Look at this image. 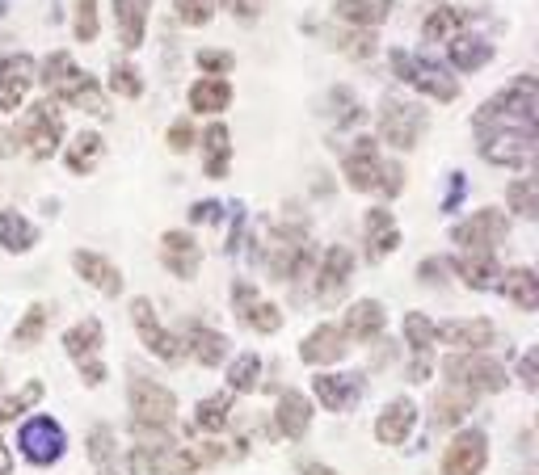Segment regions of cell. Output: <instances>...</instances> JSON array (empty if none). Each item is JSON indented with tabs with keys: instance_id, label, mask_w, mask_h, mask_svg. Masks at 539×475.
Masks as SVG:
<instances>
[{
	"instance_id": "obj_28",
	"label": "cell",
	"mask_w": 539,
	"mask_h": 475,
	"mask_svg": "<svg viewBox=\"0 0 539 475\" xmlns=\"http://www.w3.org/2000/svg\"><path fill=\"white\" fill-rule=\"evenodd\" d=\"M186 354H194V362L203 366H224L228 358V337L219 333V328H207V324H190L186 328Z\"/></svg>"
},
{
	"instance_id": "obj_51",
	"label": "cell",
	"mask_w": 539,
	"mask_h": 475,
	"mask_svg": "<svg viewBox=\"0 0 539 475\" xmlns=\"http://www.w3.org/2000/svg\"><path fill=\"white\" fill-rule=\"evenodd\" d=\"M198 68L211 76H224V72H232V55L228 51H198Z\"/></svg>"
},
{
	"instance_id": "obj_20",
	"label": "cell",
	"mask_w": 539,
	"mask_h": 475,
	"mask_svg": "<svg viewBox=\"0 0 539 475\" xmlns=\"http://www.w3.org/2000/svg\"><path fill=\"white\" fill-rule=\"evenodd\" d=\"M72 270L81 274L93 291H102L106 299H118L123 295V274H118V265L102 253H93V249H76L72 253Z\"/></svg>"
},
{
	"instance_id": "obj_44",
	"label": "cell",
	"mask_w": 539,
	"mask_h": 475,
	"mask_svg": "<svg viewBox=\"0 0 539 475\" xmlns=\"http://www.w3.org/2000/svg\"><path fill=\"white\" fill-rule=\"evenodd\" d=\"M405 341L413 349V358H426L434 349V320L422 316V312H409L405 316Z\"/></svg>"
},
{
	"instance_id": "obj_4",
	"label": "cell",
	"mask_w": 539,
	"mask_h": 475,
	"mask_svg": "<svg viewBox=\"0 0 539 475\" xmlns=\"http://www.w3.org/2000/svg\"><path fill=\"white\" fill-rule=\"evenodd\" d=\"M13 131H17V143H26L34 160H51L59 152V143H64V110H59V101H34L30 114Z\"/></svg>"
},
{
	"instance_id": "obj_10",
	"label": "cell",
	"mask_w": 539,
	"mask_h": 475,
	"mask_svg": "<svg viewBox=\"0 0 539 475\" xmlns=\"http://www.w3.org/2000/svg\"><path fill=\"white\" fill-rule=\"evenodd\" d=\"M34 76H38L34 55L13 51V55L0 59V114H13V110L26 106V97L34 89Z\"/></svg>"
},
{
	"instance_id": "obj_57",
	"label": "cell",
	"mask_w": 539,
	"mask_h": 475,
	"mask_svg": "<svg viewBox=\"0 0 539 475\" xmlns=\"http://www.w3.org/2000/svg\"><path fill=\"white\" fill-rule=\"evenodd\" d=\"M459 198H464V177L451 173V190H447V198H443V211H455Z\"/></svg>"
},
{
	"instance_id": "obj_11",
	"label": "cell",
	"mask_w": 539,
	"mask_h": 475,
	"mask_svg": "<svg viewBox=\"0 0 539 475\" xmlns=\"http://www.w3.org/2000/svg\"><path fill=\"white\" fill-rule=\"evenodd\" d=\"M489 467V438L485 429L455 433L443 450V475H485Z\"/></svg>"
},
{
	"instance_id": "obj_26",
	"label": "cell",
	"mask_w": 539,
	"mask_h": 475,
	"mask_svg": "<svg viewBox=\"0 0 539 475\" xmlns=\"http://www.w3.org/2000/svg\"><path fill=\"white\" fill-rule=\"evenodd\" d=\"M472 408H476V391L447 383V387L434 396V412H430V417H434L438 429H451V425H459V421H468Z\"/></svg>"
},
{
	"instance_id": "obj_27",
	"label": "cell",
	"mask_w": 539,
	"mask_h": 475,
	"mask_svg": "<svg viewBox=\"0 0 539 475\" xmlns=\"http://www.w3.org/2000/svg\"><path fill=\"white\" fill-rule=\"evenodd\" d=\"M392 0H333V17L354 30H375L379 22H388Z\"/></svg>"
},
{
	"instance_id": "obj_36",
	"label": "cell",
	"mask_w": 539,
	"mask_h": 475,
	"mask_svg": "<svg viewBox=\"0 0 539 475\" xmlns=\"http://www.w3.org/2000/svg\"><path fill=\"white\" fill-rule=\"evenodd\" d=\"M102 152H106V143H102V135H97V131H81L76 139H68V152H64L68 173L89 177V173H93V164L102 160Z\"/></svg>"
},
{
	"instance_id": "obj_18",
	"label": "cell",
	"mask_w": 539,
	"mask_h": 475,
	"mask_svg": "<svg viewBox=\"0 0 539 475\" xmlns=\"http://www.w3.org/2000/svg\"><path fill=\"white\" fill-rule=\"evenodd\" d=\"M161 265L173 278L190 282L198 274V265H203V244H198L190 232H165L161 236Z\"/></svg>"
},
{
	"instance_id": "obj_43",
	"label": "cell",
	"mask_w": 539,
	"mask_h": 475,
	"mask_svg": "<svg viewBox=\"0 0 539 475\" xmlns=\"http://www.w3.org/2000/svg\"><path fill=\"white\" fill-rule=\"evenodd\" d=\"M257 375H262V358L257 354H241L228 366V391L232 396H245V391L257 387Z\"/></svg>"
},
{
	"instance_id": "obj_9",
	"label": "cell",
	"mask_w": 539,
	"mask_h": 475,
	"mask_svg": "<svg viewBox=\"0 0 539 475\" xmlns=\"http://www.w3.org/2000/svg\"><path fill=\"white\" fill-rule=\"evenodd\" d=\"M422 135H426V110L401 106V101H384V110H379V139L401 152H413Z\"/></svg>"
},
{
	"instance_id": "obj_62",
	"label": "cell",
	"mask_w": 539,
	"mask_h": 475,
	"mask_svg": "<svg viewBox=\"0 0 539 475\" xmlns=\"http://www.w3.org/2000/svg\"><path fill=\"white\" fill-rule=\"evenodd\" d=\"M97 475H123V471H114V463H106V467H97Z\"/></svg>"
},
{
	"instance_id": "obj_41",
	"label": "cell",
	"mask_w": 539,
	"mask_h": 475,
	"mask_svg": "<svg viewBox=\"0 0 539 475\" xmlns=\"http://www.w3.org/2000/svg\"><path fill=\"white\" fill-rule=\"evenodd\" d=\"M506 202H510V211L514 215H523V219H535L539 215V177H518L506 185Z\"/></svg>"
},
{
	"instance_id": "obj_22",
	"label": "cell",
	"mask_w": 539,
	"mask_h": 475,
	"mask_svg": "<svg viewBox=\"0 0 539 475\" xmlns=\"http://www.w3.org/2000/svg\"><path fill=\"white\" fill-rule=\"evenodd\" d=\"M384 328H388V312H384V303L379 299H358L346 312V320H342L346 341H379L384 337Z\"/></svg>"
},
{
	"instance_id": "obj_19",
	"label": "cell",
	"mask_w": 539,
	"mask_h": 475,
	"mask_svg": "<svg viewBox=\"0 0 539 475\" xmlns=\"http://www.w3.org/2000/svg\"><path fill=\"white\" fill-rule=\"evenodd\" d=\"M312 391H316V400H321V408L350 412L358 404V396H363V375H358V370H342V375H316Z\"/></svg>"
},
{
	"instance_id": "obj_17",
	"label": "cell",
	"mask_w": 539,
	"mask_h": 475,
	"mask_svg": "<svg viewBox=\"0 0 539 475\" xmlns=\"http://www.w3.org/2000/svg\"><path fill=\"white\" fill-rule=\"evenodd\" d=\"M379 148H375V139L371 135H358V143L350 148L346 164H342V173H346V185L354 194H371L375 185H379Z\"/></svg>"
},
{
	"instance_id": "obj_13",
	"label": "cell",
	"mask_w": 539,
	"mask_h": 475,
	"mask_svg": "<svg viewBox=\"0 0 539 475\" xmlns=\"http://www.w3.org/2000/svg\"><path fill=\"white\" fill-rule=\"evenodd\" d=\"M51 101H64V106H76V110L97 114V110H102V80L89 76L81 64H72V68L51 85Z\"/></svg>"
},
{
	"instance_id": "obj_12",
	"label": "cell",
	"mask_w": 539,
	"mask_h": 475,
	"mask_svg": "<svg viewBox=\"0 0 539 475\" xmlns=\"http://www.w3.org/2000/svg\"><path fill=\"white\" fill-rule=\"evenodd\" d=\"M481 156L489 164H506V169H531L535 131H493L481 139Z\"/></svg>"
},
{
	"instance_id": "obj_52",
	"label": "cell",
	"mask_w": 539,
	"mask_h": 475,
	"mask_svg": "<svg viewBox=\"0 0 539 475\" xmlns=\"http://www.w3.org/2000/svg\"><path fill=\"white\" fill-rule=\"evenodd\" d=\"M219 9H228L236 22H253L262 17V0H219Z\"/></svg>"
},
{
	"instance_id": "obj_8",
	"label": "cell",
	"mask_w": 539,
	"mask_h": 475,
	"mask_svg": "<svg viewBox=\"0 0 539 475\" xmlns=\"http://www.w3.org/2000/svg\"><path fill=\"white\" fill-rule=\"evenodd\" d=\"M506 236H510V219H506V211H497V206H481V211L468 215L464 223H455V232H451V240L464 253H493Z\"/></svg>"
},
{
	"instance_id": "obj_61",
	"label": "cell",
	"mask_w": 539,
	"mask_h": 475,
	"mask_svg": "<svg viewBox=\"0 0 539 475\" xmlns=\"http://www.w3.org/2000/svg\"><path fill=\"white\" fill-rule=\"evenodd\" d=\"M299 475H337V471L325 467V463H304V471H299Z\"/></svg>"
},
{
	"instance_id": "obj_34",
	"label": "cell",
	"mask_w": 539,
	"mask_h": 475,
	"mask_svg": "<svg viewBox=\"0 0 539 475\" xmlns=\"http://www.w3.org/2000/svg\"><path fill=\"white\" fill-rule=\"evenodd\" d=\"M38 244V227L22 215V211H13V206H5V211H0V249L5 253H30Z\"/></svg>"
},
{
	"instance_id": "obj_53",
	"label": "cell",
	"mask_w": 539,
	"mask_h": 475,
	"mask_svg": "<svg viewBox=\"0 0 539 475\" xmlns=\"http://www.w3.org/2000/svg\"><path fill=\"white\" fill-rule=\"evenodd\" d=\"M417 278H422L426 286H434V282H447V261H443V257H426L422 265H417Z\"/></svg>"
},
{
	"instance_id": "obj_40",
	"label": "cell",
	"mask_w": 539,
	"mask_h": 475,
	"mask_svg": "<svg viewBox=\"0 0 539 475\" xmlns=\"http://www.w3.org/2000/svg\"><path fill=\"white\" fill-rule=\"evenodd\" d=\"M228 417H232V391H219V396L198 400V408H194V425L203 433H219L228 425Z\"/></svg>"
},
{
	"instance_id": "obj_23",
	"label": "cell",
	"mask_w": 539,
	"mask_h": 475,
	"mask_svg": "<svg viewBox=\"0 0 539 475\" xmlns=\"http://www.w3.org/2000/svg\"><path fill=\"white\" fill-rule=\"evenodd\" d=\"M274 429L283 433V438H304V433L312 429V400L304 396V391L287 387L283 396H278V404H274Z\"/></svg>"
},
{
	"instance_id": "obj_60",
	"label": "cell",
	"mask_w": 539,
	"mask_h": 475,
	"mask_svg": "<svg viewBox=\"0 0 539 475\" xmlns=\"http://www.w3.org/2000/svg\"><path fill=\"white\" fill-rule=\"evenodd\" d=\"M0 475H13V454L5 442H0Z\"/></svg>"
},
{
	"instance_id": "obj_49",
	"label": "cell",
	"mask_w": 539,
	"mask_h": 475,
	"mask_svg": "<svg viewBox=\"0 0 539 475\" xmlns=\"http://www.w3.org/2000/svg\"><path fill=\"white\" fill-rule=\"evenodd\" d=\"M375 190L384 194V198H396V194H401V190H405V169H401V164H396V160H384V164H379V185H375Z\"/></svg>"
},
{
	"instance_id": "obj_37",
	"label": "cell",
	"mask_w": 539,
	"mask_h": 475,
	"mask_svg": "<svg viewBox=\"0 0 539 475\" xmlns=\"http://www.w3.org/2000/svg\"><path fill=\"white\" fill-rule=\"evenodd\" d=\"M472 22L468 9H459V5H438L434 13H426V22H422V34L430 38V43H438V38H459L464 34V26Z\"/></svg>"
},
{
	"instance_id": "obj_25",
	"label": "cell",
	"mask_w": 539,
	"mask_h": 475,
	"mask_svg": "<svg viewBox=\"0 0 539 475\" xmlns=\"http://www.w3.org/2000/svg\"><path fill=\"white\" fill-rule=\"evenodd\" d=\"M148 17H152V0H114V30L127 51H135L148 38Z\"/></svg>"
},
{
	"instance_id": "obj_2",
	"label": "cell",
	"mask_w": 539,
	"mask_h": 475,
	"mask_svg": "<svg viewBox=\"0 0 539 475\" xmlns=\"http://www.w3.org/2000/svg\"><path fill=\"white\" fill-rule=\"evenodd\" d=\"M127 404H131V425L139 429H173L177 421V396L148 375L127 379Z\"/></svg>"
},
{
	"instance_id": "obj_16",
	"label": "cell",
	"mask_w": 539,
	"mask_h": 475,
	"mask_svg": "<svg viewBox=\"0 0 539 475\" xmlns=\"http://www.w3.org/2000/svg\"><path fill=\"white\" fill-rule=\"evenodd\" d=\"M346 333H342V324H316L312 333L299 341V358H304L308 366H337L346 358Z\"/></svg>"
},
{
	"instance_id": "obj_21",
	"label": "cell",
	"mask_w": 539,
	"mask_h": 475,
	"mask_svg": "<svg viewBox=\"0 0 539 475\" xmlns=\"http://www.w3.org/2000/svg\"><path fill=\"white\" fill-rule=\"evenodd\" d=\"M413 429H417V404L405 400V396H396V400L375 417V442L401 446V442H409Z\"/></svg>"
},
{
	"instance_id": "obj_6",
	"label": "cell",
	"mask_w": 539,
	"mask_h": 475,
	"mask_svg": "<svg viewBox=\"0 0 539 475\" xmlns=\"http://www.w3.org/2000/svg\"><path fill=\"white\" fill-rule=\"evenodd\" d=\"M17 450H22V459H26V463H34V467H51V463L64 459L68 433H64V425H59L55 417L38 412V417L26 421L22 433H17Z\"/></svg>"
},
{
	"instance_id": "obj_56",
	"label": "cell",
	"mask_w": 539,
	"mask_h": 475,
	"mask_svg": "<svg viewBox=\"0 0 539 475\" xmlns=\"http://www.w3.org/2000/svg\"><path fill=\"white\" fill-rule=\"evenodd\" d=\"M190 219H194V223H215V219H219V202H211V198H207V202H194Z\"/></svg>"
},
{
	"instance_id": "obj_3",
	"label": "cell",
	"mask_w": 539,
	"mask_h": 475,
	"mask_svg": "<svg viewBox=\"0 0 539 475\" xmlns=\"http://www.w3.org/2000/svg\"><path fill=\"white\" fill-rule=\"evenodd\" d=\"M388 59H392V76L396 80H405V85H413L417 93L434 97L438 106H447V101L459 97V80L447 68H438V64H430V59L413 55V51H401V47H396Z\"/></svg>"
},
{
	"instance_id": "obj_46",
	"label": "cell",
	"mask_w": 539,
	"mask_h": 475,
	"mask_svg": "<svg viewBox=\"0 0 539 475\" xmlns=\"http://www.w3.org/2000/svg\"><path fill=\"white\" fill-rule=\"evenodd\" d=\"M114 454H118L114 429H110V425H93V429H89V459H93V467L114 463Z\"/></svg>"
},
{
	"instance_id": "obj_55",
	"label": "cell",
	"mask_w": 539,
	"mask_h": 475,
	"mask_svg": "<svg viewBox=\"0 0 539 475\" xmlns=\"http://www.w3.org/2000/svg\"><path fill=\"white\" fill-rule=\"evenodd\" d=\"M535 362H539V354H535V349H527V354H523V362H518V375H523V387H531L535 391Z\"/></svg>"
},
{
	"instance_id": "obj_5",
	"label": "cell",
	"mask_w": 539,
	"mask_h": 475,
	"mask_svg": "<svg viewBox=\"0 0 539 475\" xmlns=\"http://www.w3.org/2000/svg\"><path fill=\"white\" fill-rule=\"evenodd\" d=\"M443 375H447V383L468 387V391H476V396H497V391L510 383L502 362H493L485 354H468V349H459V354L443 358Z\"/></svg>"
},
{
	"instance_id": "obj_47",
	"label": "cell",
	"mask_w": 539,
	"mask_h": 475,
	"mask_svg": "<svg viewBox=\"0 0 539 475\" xmlns=\"http://www.w3.org/2000/svg\"><path fill=\"white\" fill-rule=\"evenodd\" d=\"M215 9H219V0H177V22L198 30V26L211 22Z\"/></svg>"
},
{
	"instance_id": "obj_45",
	"label": "cell",
	"mask_w": 539,
	"mask_h": 475,
	"mask_svg": "<svg viewBox=\"0 0 539 475\" xmlns=\"http://www.w3.org/2000/svg\"><path fill=\"white\" fill-rule=\"evenodd\" d=\"M110 89L118 93V97H127V101H135V97H144V76H139L127 59H118V64L110 68Z\"/></svg>"
},
{
	"instance_id": "obj_54",
	"label": "cell",
	"mask_w": 539,
	"mask_h": 475,
	"mask_svg": "<svg viewBox=\"0 0 539 475\" xmlns=\"http://www.w3.org/2000/svg\"><path fill=\"white\" fill-rule=\"evenodd\" d=\"M81 379H85V387H97V383H106V366L97 362V358L81 362Z\"/></svg>"
},
{
	"instance_id": "obj_63",
	"label": "cell",
	"mask_w": 539,
	"mask_h": 475,
	"mask_svg": "<svg viewBox=\"0 0 539 475\" xmlns=\"http://www.w3.org/2000/svg\"><path fill=\"white\" fill-rule=\"evenodd\" d=\"M0 387H5V370H0Z\"/></svg>"
},
{
	"instance_id": "obj_50",
	"label": "cell",
	"mask_w": 539,
	"mask_h": 475,
	"mask_svg": "<svg viewBox=\"0 0 539 475\" xmlns=\"http://www.w3.org/2000/svg\"><path fill=\"white\" fill-rule=\"evenodd\" d=\"M194 127H190V122H173V127H169V135H165V143H169V152H190L194 148Z\"/></svg>"
},
{
	"instance_id": "obj_1",
	"label": "cell",
	"mask_w": 539,
	"mask_h": 475,
	"mask_svg": "<svg viewBox=\"0 0 539 475\" xmlns=\"http://www.w3.org/2000/svg\"><path fill=\"white\" fill-rule=\"evenodd\" d=\"M535 106H539V80L535 76H514L502 93H493L485 106L472 114V127L481 135L535 131Z\"/></svg>"
},
{
	"instance_id": "obj_35",
	"label": "cell",
	"mask_w": 539,
	"mask_h": 475,
	"mask_svg": "<svg viewBox=\"0 0 539 475\" xmlns=\"http://www.w3.org/2000/svg\"><path fill=\"white\" fill-rule=\"evenodd\" d=\"M451 68H459V72H481L489 59H493V43L489 38H476V34H459V38H451Z\"/></svg>"
},
{
	"instance_id": "obj_39",
	"label": "cell",
	"mask_w": 539,
	"mask_h": 475,
	"mask_svg": "<svg viewBox=\"0 0 539 475\" xmlns=\"http://www.w3.org/2000/svg\"><path fill=\"white\" fill-rule=\"evenodd\" d=\"M47 324H51V307L47 303H30L26 316L17 320V328H13V345L17 349L38 345V341H43V333H47Z\"/></svg>"
},
{
	"instance_id": "obj_29",
	"label": "cell",
	"mask_w": 539,
	"mask_h": 475,
	"mask_svg": "<svg viewBox=\"0 0 539 475\" xmlns=\"http://www.w3.org/2000/svg\"><path fill=\"white\" fill-rule=\"evenodd\" d=\"M497 291H502L518 307V312H535V307H539V274L527 270V265H514V270H502Z\"/></svg>"
},
{
	"instance_id": "obj_58",
	"label": "cell",
	"mask_w": 539,
	"mask_h": 475,
	"mask_svg": "<svg viewBox=\"0 0 539 475\" xmlns=\"http://www.w3.org/2000/svg\"><path fill=\"white\" fill-rule=\"evenodd\" d=\"M409 379H413V383H426V379H430V354H426V358H413Z\"/></svg>"
},
{
	"instance_id": "obj_33",
	"label": "cell",
	"mask_w": 539,
	"mask_h": 475,
	"mask_svg": "<svg viewBox=\"0 0 539 475\" xmlns=\"http://www.w3.org/2000/svg\"><path fill=\"white\" fill-rule=\"evenodd\" d=\"M102 341H106V328H102V320H93V316L81 320V324H72L68 333H64V349H68V358L76 366L102 354Z\"/></svg>"
},
{
	"instance_id": "obj_48",
	"label": "cell",
	"mask_w": 539,
	"mask_h": 475,
	"mask_svg": "<svg viewBox=\"0 0 539 475\" xmlns=\"http://www.w3.org/2000/svg\"><path fill=\"white\" fill-rule=\"evenodd\" d=\"M97 5H102V0H76V22H72V30H76L81 43H93V38H97Z\"/></svg>"
},
{
	"instance_id": "obj_30",
	"label": "cell",
	"mask_w": 539,
	"mask_h": 475,
	"mask_svg": "<svg viewBox=\"0 0 539 475\" xmlns=\"http://www.w3.org/2000/svg\"><path fill=\"white\" fill-rule=\"evenodd\" d=\"M198 139H203V173L211 181L228 177V164H232V135H228V127H224V122H211V127Z\"/></svg>"
},
{
	"instance_id": "obj_15",
	"label": "cell",
	"mask_w": 539,
	"mask_h": 475,
	"mask_svg": "<svg viewBox=\"0 0 539 475\" xmlns=\"http://www.w3.org/2000/svg\"><path fill=\"white\" fill-rule=\"evenodd\" d=\"M434 341H443L451 349H468V354H481L497 341V328L493 320L476 316V320H447V324H434Z\"/></svg>"
},
{
	"instance_id": "obj_38",
	"label": "cell",
	"mask_w": 539,
	"mask_h": 475,
	"mask_svg": "<svg viewBox=\"0 0 539 475\" xmlns=\"http://www.w3.org/2000/svg\"><path fill=\"white\" fill-rule=\"evenodd\" d=\"M236 320H241V324H249L253 333H262V337H274L278 328H283V307L257 295V299H253V303H249V307H245V312L236 316Z\"/></svg>"
},
{
	"instance_id": "obj_14",
	"label": "cell",
	"mask_w": 539,
	"mask_h": 475,
	"mask_svg": "<svg viewBox=\"0 0 539 475\" xmlns=\"http://www.w3.org/2000/svg\"><path fill=\"white\" fill-rule=\"evenodd\" d=\"M350 274H354V253L346 249V244H333V249H325L321 265H316V299L333 303L337 295H346Z\"/></svg>"
},
{
	"instance_id": "obj_24",
	"label": "cell",
	"mask_w": 539,
	"mask_h": 475,
	"mask_svg": "<svg viewBox=\"0 0 539 475\" xmlns=\"http://www.w3.org/2000/svg\"><path fill=\"white\" fill-rule=\"evenodd\" d=\"M363 227H367V261H384L388 253L401 249V227H396L388 206H371Z\"/></svg>"
},
{
	"instance_id": "obj_32",
	"label": "cell",
	"mask_w": 539,
	"mask_h": 475,
	"mask_svg": "<svg viewBox=\"0 0 539 475\" xmlns=\"http://www.w3.org/2000/svg\"><path fill=\"white\" fill-rule=\"evenodd\" d=\"M228 106H232L228 76H203L190 85V110L194 114H224Z\"/></svg>"
},
{
	"instance_id": "obj_42",
	"label": "cell",
	"mask_w": 539,
	"mask_h": 475,
	"mask_svg": "<svg viewBox=\"0 0 539 475\" xmlns=\"http://www.w3.org/2000/svg\"><path fill=\"white\" fill-rule=\"evenodd\" d=\"M43 396H47V387L38 383V379H30L26 387H17L13 396H5V400H0V425H5V421H13V417H22V412H26V408H34V404L43 400Z\"/></svg>"
},
{
	"instance_id": "obj_31",
	"label": "cell",
	"mask_w": 539,
	"mask_h": 475,
	"mask_svg": "<svg viewBox=\"0 0 539 475\" xmlns=\"http://www.w3.org/2000/svg\"><path fill=\"white\" fill-rule=\"evenodd\" d=\"M459 270V282L472 286V291H497V282H502V265H497L493 253H464L455 261Z\"/></svg>"
},
{
	"instance_id": "obj_59",
	"label": "cell",
	"mask_w": 539,
	"mask_h": 475,
	"mask_svg": "<svg viewBox=\"0 0 539 475\" xmlns=\"http://www.w3.org/2000/svg\"><path fill=\"white\" fill-rule=\"evenodd\" d=\"M22 143H17V131H0V160H9Z\"/></svg>"
},
{
	"instance_id": "obj_7",
	"label": "cell",
	"mask_w": 539,
	"mask_h": 475,
	"mask_svg": "<svg viewBox=\"0 0 539 475\" xmlns=\"http://www.w3.org/2000/svg\"><path fill=\"white\" fill-rule=\"evenodd\" d=\"M131 324H135V337L144 341V349L152 358H161V362H182L186 358V341H177L169 328L161 324V316H156V303L139 295L131 303Z\"/></svg>"
}]
</instances>
